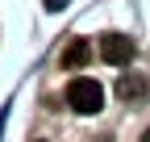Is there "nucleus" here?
Here are the masks:
<instances>
[{
  "instance_id": "obj_1",
  "label": "nucleus",
  "mask_w": 150,
  "mask_h": 142,
  "mask_svg": "<svg viewBox=\"0 0 150 142\" xmlns=\"http://www.w3.org/2000/svg\"><path fill=\"white\" fill-rule=\"evenodd\" d=\"M67 104L75 113H100L104 109V88L96 84V80H88V75H79V80H71L67 84Z\"/></svg>"
},
{
  "instance_id": "obj_2",
  "label": "nucleus",
  "mask_w": 150,
  "mask_h": 142,
  "mask_svg": "<svg viewBox=\"0 0 150 142\" xmlns=\"http://www.w3.org/2000/svg\"><path fill=\"white\" fill-rule=\"evenodd\" d=\"M100 55L108 67H129L134 63V42L125 38V33H104L100 38Z\"/></svg>"
},
{
  "instance_id": "obj_3",
  "label": "nucleus",
  "mask_w": 150,
  "mask_h": 142,
  "mask_svg": "<svg viewBox=\"0 0 150 142\" xmlns=\"http://www.w3.org/2000/svg\"><path fill=\"white\" fill-rule=\"evenodd\" d=\"M88 59H92V46H88L83 38H75V42L63 50V67H67V71H75V67H88Z\"/></svg>"
},
{
  "instance_id": "obj_4",
  "label": "nucleus",
  "mask_w": 150,
  "mask_h": 142,
  "mask_svg": "<svg viewBox=\"0 0 150 142\" xmlns=\"http://www.w3.org/2000/svg\"><path fill=\"white\" fill-rule=\"evenodd\" d=\"M142 92H146V80H138V75H129V80L117 84V96H121V100H134V96H142Z\"/></svg>"
},
{
  "instance_id": "obj_5",
  "label": "nucleus",
  "mask_w": 150,
  "mask_h": 142,
  "mask_svg": "<svg viewBox=\"0 0 150 142\" xmlns=\"http://www.w3.org/2000/svg\"><path fill=\"white\" fill-rule=\"evenodd\" d=\"M63 4H67V0H46V9H50V13H59Z\"/></svg>"
},
{
  "instance_id": "obj_6",
  "label": "nucleus",
  "mask_w": 150,
  "mask_h": 142,
  "mask_svg": "<svg viewBox=\"0 0 150 142\" xmlns=\"http://www.w3.org/2000/svg\"><path fill=\"white\" fill-rule=\"evenodd\" d=\"M142 142H150V130H146V134H142Z\"/></svg>"
}]
</instances>
